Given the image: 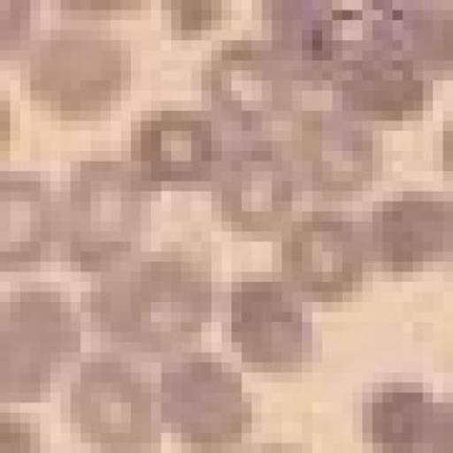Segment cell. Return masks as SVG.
I'll return each instance as SVG.
<instances>
[{"label":"cell","instance_id":"cell-1","mask_svg":"<svg viewBox=\"0 0 453 453\" xmlns=\"http://www.w3.org/2000/svg\"><path fill=\"white\" fill-rule=\"evenodd\" d=\"M211 282L179 253H163L104 280L87 303L96 327L112 342L165 353L196 338L211 320Z\"/></svg>","mask_w":453,"mask_h":453},{"label":"cell","instance_id":"cell-2","mask_svg":"<svg viewBox=\"0 0 453 453\" xmlns=\"http://www.w3.org/2000/svg\"><path fill=\"white\" fill-rule=\"evenodd\" d=\"M32 101L65 119L111 111L129 87L130 62L119 42L94 32H59L32 53L27 66Z\"/></svg>","mask_w":453,"mask_h":453},{"label":"cell","instance_id":"cell-3","mask_svg":"<svg viewBox=\"0 0 453 453\" xmlns=\"http://www.w3.org/2000/svg\"><path fill=\"white\" fill-rule=\"evenodd\" d=\"M80 347V326L62 294L49 287L14 293L0 311L2 402H37Z\"/></svg>","mask_w":453,"mask_h":453},{"label":"cell","instance_id":"cell-4","mask_svg":"<svg viewBox=\"0 0 453 453\" xmlns=\"http://www.w3.org/2000/svg\"><path fill=\"white\" fill-rule=\"evenodd\" d=\"M71 421L83 441L105 453H147L161 445L150 388L115 357L81 364L70 388Z\"/></svg>","mask_w":453,"mask_h":453},{"label":"cell","instance_id":"cell-5","mask_svg":"<svg viewBox=\"0 0 453 453\" xmlns=\"http://www.w3.org/2000/svg\"><path fill=\"white\" fill-rule=\"evenodd\" d=\"M163 419L195 451L216 452L239 442L253 419L241 375L209 354L165 367Z\"/></svg>","mask_w":453,"mask_h":453},{"label":"cell","instance_id":"cell-6","mask_svg":"<svg viewBox=\"0 0 453 453\" xmlns=\"http://www.w3.org/2000/svg\"><path fill=\"white\" fill-rule=\"evenodd\" d=\"M66 208L67 257L78 271L108 268L136 243L140 193L120 163H81L71 179Z\"/></svg>","mask_w":453,"mask_h":453},{"label":"cell","instance_id":"cell-7","mask_svg":"<svg viewBox=\"0 0 453 453\" xmlns=\"http://www.w3.org/2000/svg\"><path fill=\"white\" fill-rule=\"evenodd\" d=\"M202 85L215 111L242 130L261 129L292 108V77L264 42H223L204 66Z\"/></svg>","mask_w":453,"mask_h":453},{"label":"cell","instance_id":"cell-8","mask_svg":"<svg viewBox=\"0 0 453 453\" xmlns=\"http://www.w3.org/2000/svg\"><path fill=\"white\" fill-rule=\"evenodd\" d=\"M229 329L244 363L261 370L293 371L310 357L311 322L279 280L251 278L235 283Z\"/></svg>","mask_w":453,"mask_h":453},{"label":"cell","instance_id":"cell-9","mask_svg":"<svg viewBox=\"0 0 453 453\" xmlns=\"http://www.w3.org/2000/svg\"><path fill=\"white\" fill-rule=\"evenodd\" d=\"M281 262L290 283L318 301L342 300L363 281L359 235L333 212H313L294 223L282 241Z\"/></svg>","mask_w":453,"mask_h":453},{"label":"cell","instance_id":"cell-10","mask_svg":"<svg viewBox=\"0 0 453 453\" xmlns=\"http://www.w3.org/2000/svg\"><path fill=\"white\" fill-rule=\"evenodd\" d=\"M292 147L304 182L314 193L347 196L373 180V137L342 113L301 112L294 119Z\"/></svg>","mask_w":453,"mask_h":453},{"label":"cell","instance_id":"cell-11","mask_svg":"<svg viewBox=\"0 0 453 453\" xmlns=\"http://www.w3.org/2000/svg\"><path fill=\"white\" fill-rule=\"evenodd\" d=\"M215 189L219 216L237 232H274L292 211V172L274 141H254L234 152Z\"/></svg>","mask_w":453,"mask_h":453},{"label":"cell","instance_id":"cell-12","mask_svg":"<svg viewBox=\"0 0 453 453\" xmlns=\"http://www.w3.org/2000/svg\"><path fill=\"white\" fill-rule=\"evenodd\" d=\"M219 156L214 127L198 112H152L131 134V159L144 182L152 186L204 182Z\"/></svg>","mask_w":453,"mask_h":453},{"label":"cell","instance_id":"cell-13","mask_svg":"<svg viewBox=\"0 0 453 453\" xmlns=\"http://www.w3.org/2000/svg\"><path fill=\"white\" fill-rule=\"evenodd\" d=\"M327 2L265 3L273 45L290 77L318 84L336 78L354 48L342 35L352 10Z\"/></svg>","mask_w":453,"mask_h":453},{"label":"cell","instance_id":"cell-14","mask_svg":"<svg viewBox=\"0 0 453 453\" xmlns=\"http://www.w3.org/2000/svg\"><path fill=\"white\" fill-rule=\"evenodd\" d=\"M371 239L382 267L416 272L451 254L453 204L419 193L382 202L372 216Z\"/></svg>","mask_w":453,"mask_h":453},{"label":"cell","instance_id":"cell-15","mask_svg":"<svg viewBox=\"0 0 453 453\" xmlns=\"http://www.w3.org/2000/svg\"><path fill=\"white\" fill-rule=\"evenodd\" d=\"M373 46L353 53L340 67L343 108L363 119L403 122L424 112L430 85L413 64Z\"/></svg>","mask_w":453,"mask_h":453},{"label":"cell","instance_id":"cell-16","mask_svg":"<svg viewBox=\"0 0 453 453\" xmlns=\"http://www.w3.org/2000/svg\"><path fill=\"white\" fill-rule=\"evenodd\" d=\"M367 28L373 45L413 64L420 73L453 70V5L371 3Z\"/></svg>","mask_w":453,"mask_h":453},{"label":"cell","instance_id":"cell-17","mask_svg":"<svg viewBox=\"0 0 453 453\" xmlns=\"http://www.w3.org/2000/svg\"><path fill=\"white\" fill-rule=\"evenodd\" d=\"M56 216L44 184L11 173L0 180V265L16 271L37 264L49 250Z\"/></svg>","mask_w":453,"mask_h":453},{"label":"cell","instance_id":"cell-18","mask_svg":"<svg viewBox=\"0 0 453 453\" xmlns=\"http://www.w3.org/2000/svg\"><path fill=\"white\" fill-rule=\"evenodd\" d=\"M434 411L420 385H385L364 403L365 437L381 453H420L427 448Z\"/></svg>","mask_w":453,"mask_h":453},{"label":"cell","instance_id":"cell-19","mask_svg":"<svg viewBox=\"0 0 453 453\" xmlns=\"http://www.w3.org/2000/svg\"><path fill=\"white\" fill-rule=\"evenodd\" d=\"M168 6L170 27L177 37L198 38L204 32L221 24L226 11L221 2H189L176 0L165 3Z\"/></svg>","mask_w":453,"mask_h":453},{"label":"cell","instance_id":"cell-20","mask_svg":"<svg viewBox=\"0 0 453 453\" xmlns=\"http://www.w3.org/2000/svg\"><path fill=\"white\" fill-rule=\"evenodd\" d=\"M30 24V4L27 2H0V38L2 48L19 46Z\"/></svg>","mask_w":453,"mask_h":453},{"label":"cell","instance_id":"cell-21","mask_svg":"<svg viewBox=\"0 0 453 453\" xmlns=\"http://www.w3.org/2000/svg\"><path fill=\"white\" fill-rule=\"evenodd\" d=\"M427 448L430 453H453V399L435 405Z\"/></svg>","mask_w":453,"mask_h":453},{"label":"cell","instance_id":"cell-22","mask_svg":"<svg viewBox=\"0 0 453 453\" xmlns=\"http://www.w3.org/2000/svg\"><path fill=\"white\" fill-rule=\"evenodd\" d=\"M34 442V434L27 424L3 414L0 424V453H31Z\"/></svg>","mask_w":453,"mask_h":453},{"label":"cell","instance_id":"cell-23","mask_svg":"<svg viewBox=\"0 0 453 453\" xmlns=\"http://www.w3.org/2000/svg\"><path fill=\"white\" fill-rule=\"evenodd\" d=\"M63 10L67 12L85 14V16H105L129 11L140 10L141 3L137 2H63Z\"/></svg>","mask_w":453,"mask_h":453},{"label":"cell","instance_id":"cell-24","mask_svg":"<svg viewBox=\"0 0 453 453\" xmlns=\"http://www.w3.org/2000/svg\"><path fill=\"white\" fill-rule=\"evenodd\" d=\"M442 168L453 175V119L446 126L441 140Z\"/></svg>","mask_w":453,"mask_h":453},{"label":"cell","instance_id":"cell-25","mask_svg":"<svg viewBox=\"0 0 453 453\" xmlns=\"http://www.w3.org/2000/svg\"><path fill=\"white\" fill-rule=\"evenodd\" d=\"M248 453H296L281 445H265Z\"/></svg>","mask_w":453,"mask_h":453},{"label":"cell","instance_id":"cell-26","mask_svg":"<svg viewBox=\"0 0 453 453\" xmlns=\"http://www.w3.org/2000/svg\"><path fill=\"white\" fill-rule=\"evenodd\" d=\"M453 253V246H452V250H451V254Z\"/></svg>","mask_w":453,"mask_h":453}]
</instances>
